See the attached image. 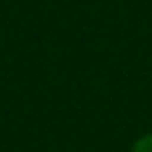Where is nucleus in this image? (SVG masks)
<instances>
[{
    "label": "nucleus",
    "instance_id": "f257e3e1",
    "mask_svg": "<svg viewBox=\"0 0 152 152\" xmlns=\"http://www.w3.org/2000/svg\"><path fill=\"white\" fill-rule=\"evenodd\" d=\"M133 152H152V133L140 137V140L133 144Z\"/></svg>",
    "mask_w": 152,
    "mask_h": 152
}]
</instances>
